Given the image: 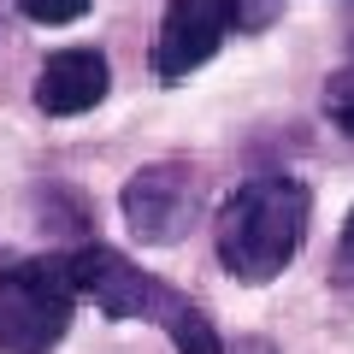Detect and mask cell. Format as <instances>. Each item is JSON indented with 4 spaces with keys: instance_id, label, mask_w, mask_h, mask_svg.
<instances>
[{
    "instance_id": "cell-6",
    "label": "cell",
    "mask_w": 354,
    "mask_h": 354,
    "mask_svg": "<svg viewBox=\"0 0 354 354\" xmlns=\"http://www.w3.org/2000/svg\"><path fill=\"white\" fill-rule=\"evenodd\" d=\"M106 101V59L95 48H59L48 53V65H41L36 77V106L48 118H77L88 113V106Z\"/></svg>"
},
{
    "instance_id": "cell-4",
    "label": "cell",
    "mask_w": 354,
    "mask_h": 354,
    "mask_svg": "<svg viewBox=\"0 0 354 354\" xmlns=\"http://www.w3.org/2000/svg\"><path fill=\"white\" fill-rule=\"evenodd\" d=\"M65 260H71L77 295H88L106 319H153V325H165L177 290H165L160 278H148L142 266H130L118 248H101V242H95V248H77V254H65Z\"/></svg>"
},
{
    "instance_id": "cell-2",
    "label": "cell",
    "mask_w": 354,
    "mask_h": 354,
    "mask_svg": "<svg viewBox=\"0 0 354 354\" xmlns=\"http://www.w3.org/2000/svg\"><path fill=\"white\" fill-rule=\"evenodd\" d=\"M71 260H24L0 272V354H53L71 325Z\"/></svg>"
},
{
    "instance_id": "cell-8",
    "label": "cell",
    "mask_w": 354,
    "mask_h": 354,
    "mask_svg": "<svg viewBox=\"0 0 354 354\" xmlns=\"http://www.w3.org/2000/svg\"><path fill=\"white\" fill-rule=\"evenodd\" d=\"M325 118L342 130V136H354V65H342V71L325 83Z\"/></svg>"
},
{
    "instance_id": "cell-3",
    "label": "cell",
    "mask_w": 354,
    "mask_h": 354,
    "mask_svg": "<svg viewBox=\"0 0 354 354\" xmlns=\"http://www.w3.org/2000/svg\"><path fill=\"white\" fill-rule=\"evenodd\" d=\"M254 24L248 0H171L160 18V41H153V77L160 83H177L189 77L195 65H207L218 53V41L230 30Z\"/></svg>"
},
{
    "instance_id": "cell-9",
    "label": "cell",
    "mask_w": 354,
    "mask_h": 354,
    "mask_svg": "<svg viewBox=\"0 0 354 354\" xmlns=\"http://www.w3.org/2000/svg\"><path fill=\"white\" fill-rule=\"evenodd\" d=\"M95 0H18V12L36 18V24H77Z\"/></svg>"
},
{
    "instance_id": "cell-5",
    "label": "cell",
    "mask_w": 354,
    "mask_h": 354,
    "mask_svg": "<svg viewBox=\"0 0 354 354\" xmlns=\"http://www.w3.org/2000/svg\"><path fill=\"white\" fill-rule=\"evenodd\" d=\"M118 213H124L130 236L148 242V248L177 242L183 230H189V218H195V171L183 160L142 165V171L124 183V195H118Z\"/></svg>"
},
{
    "instance_id": "cell-10",
    "label": "cell",
    "mask_w": 354,
    "mask_h": 354,
    "mask_svg": "<svg viewBox=\"0 0 354 354\" xmlns=\"http://www.w3.org/2000/svg\"><path fill=\"white\" fill-rule=\"evenodd\" d=\"M330 278H337L342 290H354V213H348V225H342V236H337V260H330Z\"/></svg>"
},
{
    "instance_id": "cell-7",
    "label": "cell",
    "mask_w": 354,
    "mask_h": 354,
    "mask_svg": "<svg viewBox=\"0 0 354 354\" xmlns=\"http://www.w3.org/2000/svg\"><path fill=\"white\" fill-rule=\"evenodd\" d=\"M165 337H171L177 354H225V342H218L213 319H207L195 301H183V295H177L171 313H165Z\"/></svg>"
},
{
    "instance_id": "cell-1",
    "label": "cell",
    "mask_w": 354,
    "mask_h": 354,
    "mask_svg": "<svg viewBox=\"0 0 354 354\" xmlns=\"http://www.w3.org/2000/svg\"><path fill=\"white\" fill-rule=\"evenodd\" d=\"M307 236V189L295 177H248L225 195L213 218V242L230 278L266 283L295 260Z\"/></svg>"
}]
</instances>
